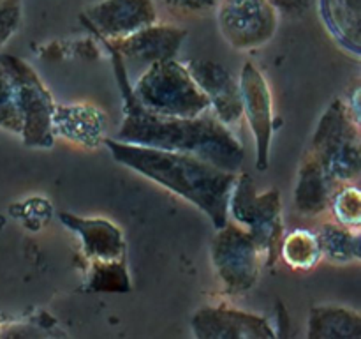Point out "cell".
Wrapping results in <instances>:
<instances>
[{"mask_svg": "<svg viewBox=\"0 0 361 339\" xmlns=\"http://www.w3.org/2000/svg\"><path fill=\"white\" fill-rule=\"evenodd\" d=\"M185 67L201 92L207 95L215 119L228 127L236 126L243 117L242 94L240 83L229 69L207 59L189 60Z\"/></svg>", "mask_w": 361, "mask_h": 339, "instance_id": "13", "label": "cell"}, {"mask_svg": "<svg viewBox=\"0 0 361 339\" xmlns=\"http://www.w3.org/2000/svg\"><path fill=\"white\" fill-rule=\"evenodd\" d=\"M0 127L14 134H21L23 129L18 83L4 59V53H0Z\"/></svg>", "mask_w": 361, "mask_h": 339, "instance_id": "21", "label": "cell"}, {"mask_svg": "<svg viewBox=\"0 0 361 339\" xmlns=\"http://www.w3.org/2000/svg\"><path fill=\"white\" fill-rule=\"evenodd\" d=\"M228 214L252 235L263 253L264 265L274 267L279 260V244L284 235L281 191L271 187L264 193H257L252 177L236 173L229 193Z\"/></svg>", "mask_w": 361, "mask_h": 339, "instance_id": "5", "label": "cell"}, {"mask_svg": "<svg viewBox=\"0 0 361 339\" xmlns=\"http://www.w3.org/2000/svg\"><path fill=\"white\" fill-rule=\"evenodd\" d=\"M243 117L247 119L256 143V168L267 172L270 166V147L274 136V97L264 74L252 62L243 64L240 73Z\"/></svg>", "mask_w": 361, "mask_h": 339, "instance_id": "9", "label": "cell"}, {"mask_svg": "<svg viewBox=\"0 0 361 339\" xmlns=\"http://www.w3.org/2000/svg\"><path fill=\"white\" fill-rule=\"evenodd\" d=\"M106 113L90 102L56 105L53 113L55 136H62L85 148H97L104 141Z\"/></svg>", "mask_w": 361, "mask_h": 339, "instance_id": "15", "label": "cell"}, {"mask_svg": "<svg viewBox=\"0 0 361 339\" xmlns=\"http://www.w3.org/2000/svg\"><path fill=\"white\" fill-rule=\"evenodd\" d=\"M197 339H275L277 332L270 321L259 314L236 309L228 304L203 306L190 320Z\"/></svg>", "mask_w": 361, "mask_h": 339, "instance_id": "10", "label": "cell"}, {"mask_svg": "<svg viewBox=\"0 0 361 339\" xmlns=\"http://www.w3.org/2000/svg\"><path fill=\"white\" fill-rule=\"evenodd\" d=\"M88 285L94 292H129L130 278L126 260L88 263Z\"/></svg>", "mask_w": 361, "mask_h": 339, "instance_id": "22", "label": "cell"}, {"mask_svg": "<svg viewBox=\"0 0 361 339\" xmlns=\"http://www.w3.org/2000/svg\"><path fill=\"white\" fill-rule=\"evenodd\" d=\"M277 11L288 14H302L312 7L314 0H270Z\"/></svg>", "mask_w": 361, "mask_h": 339, "instance_id": "26", "label": "cell"}, {"mask_svg": "<svg viewBox=\"0 0 361 339\" xmlns=\"http://www.w3.org/2000/svg\"><path fill=\"white\" fill-rule=\"evenodd\" d=\"M324 25L348 52L360 56L361 0H319Z\"/></svg>", "mask_w": 361, "mask_h": 339, "instance_id": "17", "label": "cell"}, {"mask_svg": "<svg viewBox=\"0 0 361 339\" xmlns=\"http://www.w3.org/2000/svg\"><path fill=\"white\" fill-rule=\"evenodd\" d=\"M338 187L341 186L328 175L321 162L307 150L298 168V179H296V212L307 218L324 214L330 208L331 198Z\"/></svg>", "mask_w": 361, "mask_h": 339, "instance_id": "16", "label": "cell"}, {"mask_svg": "<svg viewBox=\"0 0 361 339\" xmlns=\"http://www.w3.org/2000/svg\"><path fill=\"white\" fill-rule=\"evenodd\" d=\"M314 233L319 242L323 260L335 265H351L360 261V230L345 228L337 221H326L317 226Z\"/></svg>", "mask_w": 361, "mask_h": 339, "instance_id": "19", "label": "cell"}, {"mask_svg": "<svg viewBox=\"0 0 361 339\" xmlns=\"http://www.w3.org/2000/svg\"><path fill=\"white\" fill-rule=\"evenodd\" d=\"M0 331H2V323H0Z\"/></svg>", "mask_w": 361, "mask_h": 339, "instance_id": "27", "label": "cell"}, {"mask_svg": "<svg viewBox=\"0 0 361 339\" xmlns=\"http://www.w3.org/2000/svg\"><path fill=\"white\" fill-rule=\"evenodd\" d=\"M81 20L97 37L116 41L157 23V11L152 0H102L88 7Z\"/></svg>", "mask_w": 361, "mask_h": 339, "instance_id": "12", "label": "cell"}, {"mask_svg": "<svg viewBox=\"0 0 361 339\" xmlns=\"http://www.w3.org/2000/svg\"><path fill=\"white\" fill-rule=\"evenodd\" d=\"M309 339H361V316L344 306H314L307 323Z\"/></svg>", "mask_w": 361, "mask_h": 339, "instance_id": "18", "label": "cell"}, {"mask_svg": "<svg viewBox=\"0 0 361 339\" xmlns=\"http://www.w3.org/2000/svg\"><path fill=\"white\" fill-rule=\"evenodd\" d=\"M328 210L338 225L360 230L361 226V193L356 184H344L335 191Z\"/></svg>", "mask_w": 361, "mask_h": 339, "instance_id": "23", "label": "cell"}, {"mask_svg": "<svg viewBox=\"0 0 361 339\" xmlns=\"http://www.w3.org/2000/svg\"><path fill=\"white\" fill-rule=\"evenodd\" d=\"M20 92V112L23 119L21 140L27 147L51 148L55 143L53 113L55 99L41 78L25 60L14 55H4Z\"/></svg>", "mask_w": 361, "mask_h": 339, "instance_id": "7", "label": "cell"}, {"mask_svg": "<svg viewBox=\"0 0 361 339\" xmlns=\"http://www.w3.org/2000/svg\"><path fill=\"white\" fill-rule=\"evenodd\" d=\"M106 48L111 55L123 97V120L116 140L192 154L224 172H240L245 150L231 127L219 122L214 115H208V112L200 117H168L148 112L133 94V83L123 60L111 46L106 44Z\"/></svg>", "mask_w": 361, "mask_h": 339, "instance_id": "1", "label": "cell"}, {"mask_svg": "<svg viewBox=\"0 0 361 339\" xmlns=\"http://www.w3.org/2000/svg\"><path fill=\"white\" fill-rule=\"evenodd\" d=\"M210 256L228 295L249 292L264 265L263 253L252 235L243 226L229 221L212 239Z\"/></svg>", "mask_w": 361, "mask_h": 339, "instance_id": "6", "label": "cell"}, {"mask_svg": "<svg viewBox=\"0 0 361 339\" xmlns=\"http://www.w3.org/2000/svg\"><path fill=\"white\" fill-rule=\"evenodd\" d=\"M102 143L116 162L196 205L217 230L228 222V200L236 173L224 172L197 155L183 152L126 143L116 138H104Z\"/></svg>", "mask_w": 361, "mask_h": 339, "instance_id": "2", "label": "cell"}, {"mask_svg": "<svg viewBox=\"0 0 361 339\" xmlns=\"http://www.w3.org/2000/svg\"><path fill=\"white\" fill-rule=\"evenodd\" d=\"M185 37L187 32L183 28L175 25L154 23L116 41L99 39L111 46L126 66L136 64V67L147 69L152 64L176 59Z\"/></svg>", "mask_w": 361, "mask_h": 339, "instance_id": "11", "label": "cell"}, {"mask_svg": "<svg viewBox=\"0 0 361 339\" xmlns=\"http://www.w3.org/2000/svg\"><path fill=\"white\" fill-rule=\"evenodd\" d=\"M133 94L152 113L168 117H200L210 102L178 60H164L143 69L133 83Z\"/></svg>", "mask_w": 361, "mask_h": 339, "instance_id": "4", "label": "cell"}, {"mask_svg": "<svg viewBox=\"0 0 361 339\" xmlns=\"http://www.w3.org/2000/svg\"><path fill=\"white\" fill-rule=\"evenodd\" d=\"M21 20V0H0V49L16 32Z\"/></svg>", "mask_w": 361, "mask_h": 339, "instance_id": "24", "label": "cell"}, {"mask_svg": "<svg viewBox=\"0 0 361 339\" xmlns=\"http://www.w3.org/2000/svg\"><path fill=\"white\" fill-rule=\"evenodd\" d=\"M162 2L176 13H203L212 9L217 0H162Z\"/></svg>", "mask_w": 361, "mask_h": 339, "instance_id": "25", "label": "cell"}, {"mask_svg": "<svg viewBox=\"0 0 361 339\" xmlns=\"http://www.w3.org/2000/svg\"><path fill=\"white\" fill-rule=\"evenodd\" d=\"M59 219L80 239L81 253L88 263L126 260V240L115 222L102 218H80L73 212H59Z\"/></svg>", "mask_w": 361, "mask_h": 339, "instance_id": "14", "label": "cell"}, {"mask_svg": "<svg viewBox=\"0 0 361 339\" xmlns=\"http://www.w3.org/2000/svg\"><path fill=\"white\" fill-rule=\"evenodd\" d=\"M219 28L235 49H256L271 41L279 11L270 0H221Z\"/></svg>", "mask_w": 361, "mask_h": 339, "instance_id": "8", "label": "cell"}, {"mask_svg": "<svg viewBox=\"0 0 361 339\" xmlns=\"http://www.w3.org/2000/svg\"><path fill=\"white\" fill-rule=\"evenodd\" d=\"M279 258H282L293 270L314 268L323 260L316 233L305 228H296L282 235L279 244Z\"/></svg>", "mask_w": 361, "mask_h": 339, "instance_id": "20", "label": "cell"}, {"mask_svg": "<svg viewBox=\"0 0 361 339\" xmlns=\"http://www.w3.org/2000/svg\"><path fill=\"white\" fill-rule=\"evenodd\" d=\"M309 152L338 186L358 182L361 173L360 113L353 112L345 99H331L314 131Z\"/></svg>", "mask_w": 361, "mask_h": 339, "instance_id": "3", "label": "cell"}]
</instances>
